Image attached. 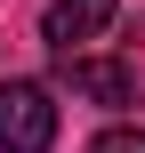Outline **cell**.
Instances as JSON below:
<instances>
[{
	"instance_id": "2",
	"label": "cell",
	"mask_w": 145,
	"mask_h": 153,
	"mask_svg": "<svg viewBox=\"0 0 145 153\" xmlns=\"http://www.w3.org/2000/svg\"><path fill=\"white\" fill-rule=\"evenodd\" d=\"M65 81H73V97H89V105H105V113L145 105V73L129 56H65Z\"/></svg>"
},
{
	"instance_id": "4",
	"label": "cell",
	"mask_w": 145,
	"mask_h": 153,
	"mask_svg": "<svg viewBox=\"0 0 145 153\" xmlns=\"http://www.w3.org/2000/svg\"><path fill=\"white\" fill-rule=\"evenodd\" d=\"M89 153H145V129H97Z\"/></svg>"
},
{
	"instance_id": "1",
	"label": "cell",
	"mask_w": 145,
	"mask_h": 153,
	"mask_svg": "<svg viewBox=\"0 0 145 153\" xmlns=\"http://www.w3.org/2000/svg\"><path fill=\"white\" fill-rule=\"evenodd\" d=\"M57 145V97L40 81H0V153H48Z\"/></svg>"
},
{
	"instance_id": "3",
	"label": "cell",
	"mask_w": 145,
	"mask_h": 153,
	"mask_svg": "<svg viewBox=\"0 0 145 153\" xmlns=\"http://www.w3.org/2000/svg\"><path fill=\"white\" fill-rule=\"evenodd\" d=\"M113 8H121V0H57V8L40 16V40H48L57 56H73V40H97V32L113 24Z\"/></svg>"
}]
</instances>
